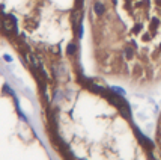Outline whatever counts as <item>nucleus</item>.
<instances>
[{
  "label": "nucleus",
  "mask_w": 161,
  "mask_h": 160,
  "mask_svg": "<svg viewBox=\"0 0 161 160\" xmlns=\"http://www.w3.org/2000/svg\"><path fill=\"white\" fill-rule=\"evenodd\" d=\"M93 11H95V14L96 15H103L105 12V8H104V5L101 3V2H96L93 5Z\"/></svg>",
  "instance_id": "1"
},
{
  "label": "nucleus",
  "mask_w": 161,
  "mask_h": 160,
  "mask_svg": "<svg viewBox=\"0 0 161 160\" xmlns=\"http://www.w3.org/2000/svg\"><path fill=\"white\" fill-rule=\"evenodd\" d=\"M76 50H77V45L74 44V42H71V44L68 45V50H66V53H68L69 56H72L74 53H76Z\"/></svg>",
  "instance_id": "2"
},
{
  "label": "nucleus",
  "mask_w": 161,
  "mask_h": 160,
  "mask_svg": "<svg viewBox=\"0 0 161 160\" xmlns=\"http://www.w3.org/2000/svg\"><path fill=\"white\" fill-rule=\"evenodd\" d=\"M123 55H125V57H127V59H131V57L134 56V50L128 47V49H125V51H123Z\"/></svg>",
  "instance_id": "3"
},
{
  "label": "nucleus",
  "mask_w": 161,
  "mask_h": 160,
  "mask_svg": "<svg viewBox=\"0 0 161 160\" xmlns=\"http://www.w3.org/2000/svg\"><path fill=\"white\" fill-rule=\"evenodd\" d=\"M110 91H113V92H117L119 95H125V91H123L122 88H117V86H111Z\"/></svg>",
  "instance_id": "4"
},
{
  "label": "nucleus",
  "mask_w": 161,
  "mask_h": 160,
  "mask_svg": "<svg viewBox=\"0 0 161 160\" xmlns=\"http://www.w3.org/2000/svg\"><path fill=\"white\" fill-rule=\"evenodd\" d=\"M157 142H158V147L161 150V124H160V129H158V133H157Z\"/></svg>",
  "instance_id": "5"
},
{
  "label": "nucleus",
  "mask_w": 161,
  "mask_h": 160,
  "mask_svg": "<svg viewBox=\"0 0 161 160\" xmlns=\"http://www.w3.org/2000/svg\"><path fill=\"white\" fill-rule=\"evenodd\" d=\"M3 59L6 61V62H12V57H11L9 55H5V56H3Z\"/></svg>",
  "instance_id": "6"
},
{
  "label": "nucleus",
  "mask_w": 161,
  "mask_h": 160,
  "mask_svg": "<svg viewBox=\"0 0 161 160\" xmlns=\"http://www.w3.org/2000/svg\"><path fill=\"white\" fill-rule=\"evenodd\" d=\"M2 27H3V21L0 20V29H2Z\"/></svg>",
  "instance_id": "7"
}]
</instances>
